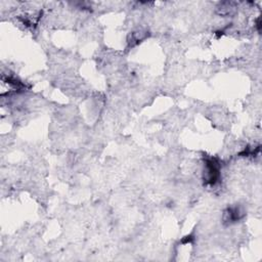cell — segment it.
<instances>
[{
  "instance_id": "6da1fadb",
  "label": "cell",
  "mask_w": 262,
  "mask_h": 262,
  "mask_svg": "<svg viewBox=\"0 0 262 262\" xmlns=\"http://www.w3.org/2000/svg\"><path fill=\"white\" fill-rule=\"evenodd\" d=\"M205 173H204V179L208 184L215 185L219 179L220 176V165L219 163L213 159L210 158L206 160L205 164Z\"/></svg>"
}]
</instances>
